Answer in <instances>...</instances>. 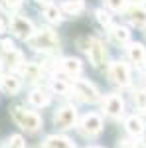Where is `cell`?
<instances>
[{
  "mask_svg": "<svg viewBox=\"0 0 146 148\" xmlns=\"http://www.w3.org/2000/svg\"><path fill=\"white\" fill-rule=\"evenodd\" d=\"M38 148H45V146H38Z\"/></svg>",
  "mask_w": 146,
  "mask_h": 148,
  "instance_id": "32",
  "label": "cell"
},
{
  "mask_svg": "<svg viewBox=\"0 0 146 148\" xmlns=\"http://www.w3.org/2000/svg\"><path fill=\"white\" fill-rule=\"evenodd\" d=\"M51 87H53V91H57V93H67L69 91V85L63 83L61 79H56L53 83H51Z\"/></svg>",
  "mask_w": 146,
  "mask_h": 148,
  "instance_id": "25",
  "label": "cell"
},
{
  "mask_svg": "<svg viewBox=\"0 0 146 148\" xmlns=\"http://www.w3.org/2000/svg\"><path fill=\"white\" fill-rule=\"evenodd\" d=\"M132 101H134V107L138 109V111L146 113V91H134Z\"/></svg>",
  "mask_w": 146,
  "mask_h": 148,
  "instance_id": "22",
  "label": "cell"
},
{
  "mask_svg": "<svg viewBox=\"0 0 146 148\" xmlns=\"http://www.w3.org/2000/svg\"><path fill=\"white\" fill-rule=\"evenodd\" d=\"M73 91H75V95H77L81 101H85V103H97L101 99L97 87H95L93 83H89V81H85V79H75L73 81Z\"/></svg>",
  "mask_w": 146,
  "mask_h": 148,
  "instance_id": "3",
  "label": "cell"
},
{
  "mask_svg": "<svg viewBox=\"0 0 146 148\" xmlns=\"http://www.w3.org/2000/svg\"><path fill=\"white\" fill-rule=\"evenodd\" d=\"M53 123H56L57 128H73L75 123H77V111H75V107H71V105H65V107H61L59 111L56 113L53 116Z\"/></svg>",
  "mask_w": 146,
  "mask_h": 148,
  "instance_id": "4",
  "label": "cell"
},
{
  "mask_svg": "<svg viewBox=\"0 0 146 148\" xmlns=\"http://www.w3.org/2000/svg\"><path fill=\"white\" fill-rule=\"evenodd\" d=\"M109 38H111L112 44L123 46V44H126V42L130 40V32H128L124 26H112L111 32H109Z\"/></svg>",
  "mask_w": 146,
  "mask_h": 148,
  "instance_id": "11",
  "label": "cell"
},
{
  "mask_svg": "<svg viewBox=\"0 0 146 148\" xmlns=\"http://www.w3.org/2000/svg\"><path fill=\"white\" fill-rule=\"evenodd\" d=\"M128 57L132 63H142L146 57V51H144V46L142 44H130L128 46Z\"/></svg>",
  "mask_w": 146,
  "mask_h": 148,
  "instance_id": "20",
  "label": "cell"
},
{
  "mask_svg": "<svg viewBox=\"0 0 146 148\" xmlns=\"http://www.w3.org/2000/svg\"><path fill=\"white\" fill-rule=\"evenodd\" d=\"M44 16L49 20V22H53V24H57V22H61V10L57 8V6H45V10H44Z\"/></svg>",
  "mask_w": 146,
  "mask_h": 148,
  "instance_id": "21",
  "label": "cell"
},
{
  "mask_svg": "<svg viewBox=\"0 0 146 148\" xmlns=\"http://www.w3.org/2000/svg\"><path fill=\"white\" fill-rule=\"evenodd\" d=\"M20 69H22V75H24V79H26V81H38V79H40L42 69H40L38 63H24Z\"/></svg>",
  "mask_w": 146,
  "mask_h": 148,
  "instance_id": "17",
  "label": "cell"
},
{
  "mask_svg": "<svg viewBox=\"0 0 146 148\" xmlns=\"http://www.w3.org/2000/svg\"><path fill=\"white\" fill-rule=\"evenodd\" d=\"M109 77L112 79V83L124 87L130 81V69L123 61H114V63H111V67H109Z\"/></svg>",
  "mask_w": 146,
  "mask_h": 148,
  "instance_id": "6",
  "label": "cell"
},
{
  "mask_svg": "<svg viewBox=\"0 0 146 148\" xmlns=\"http://www.w3.org/2000/svg\"><path fill=\"white\" fill-rule=\"evenodd\" d=\"M128 20H130V24H134V26H138V28L146 26V8L134 6L132 10L128 12Z\"/></svg>",
  "mask_w": 146,
  "mask_h": 148,
  "instance_id": "14",
  "label": "cell"
},
{
  "mask_svg": "<svg viewBox=\"0 0 146 148\" xmlns=\"http://www.w3.org/2000/svg\"><path fill=\"white\" fill-rule=\"evenodd\" d=\"M6 148H26V142H24V138L20 136V134H14V136L8 138Z\"/></svg>",
  "mask_w": 146,
  "mask_h": 148,
  "instance_id": "23",
  "label": "cell"
},
{
  "mask_svg": "<svg viewBox=\"0 0 146 148\" xmlns=\"http://www.w3.org/2000/svg\"><path fill=\"white\" fill-rule=\"evenodd\" d=\"M91 148H101V146H91Z\"/></svg>",
  "mask_w": 146,
  "mask_h": 148,
  "instance_id": "30",
  "label": "cell"
},
{
  "mask_svg": "<svg viewBox=\"0 0 146 148\" xmlns=\"http://www.w3.org/2000/svg\"><path fill=\"white\" fill-rule=\"evenodd\" d=\"M0 61L6 65V67H10L12 71H16V69H20L24 65V56L18 51V49H4L2 51V56H0Z\"/></svg>",
  "mask_w": 146,
  "mask_h": 148,
  "instance_id": "10",
  "label": "cell"
},
{
  "mask_svg": "<svg viewBox=\"0 0 146 148\" xmlns=\"http://www.w3.org/2000/svg\"><path fill=\"white\" fill-rule=\"evenodd\" d=\"M105 2H107V6L114 12L124 10V6H126V0H105Z\"/></svg>",
  "mask_w": 146,
  "mask_h": 148,
  "instance_id": "24",
  "label": "cell"
},
{
  "mask_svg": "<svg viewBox=\"0 0 146 148\" xmlns=\"http://www.w3.org/2000/svg\"><path fill=\"white\" fill-rule=\"evenodd\" d=\"M49 101H51V97L45 91H42V89H36V91L30 93V103H32L34 107H47Z\"/></svg>",
  "mask_w": 146,
  "mask_h": 148,
  "instance_id": "18",
  "label": "cell"
},
{
  "mask_svg": "<svg viewBox=\"0 0 146 148\" xmlns=\"http://www.w3.org/2000/svg\"><path fill=\"white\" fill-rule=\"evenodd\" d=\"M0 83H2V89L8 93V95H16V93L20 91V85H22L16 75H6Z\"/></svg>",
  "mask_w": 146,
  "mask_h": 148,
  "instance_id": "16",
  "label": "cell"
},
{
  "mask_svg": "<svg viewBox=\"0 0 146 148\" xmlns=\"http://www.w3.org/2000/svg\"><path fill=\"white\" fill-rule=\"evenodd\" d=\"M12 119L26 132H36V130L42 128V116L32 113V111H24L22 107H14L12 109Z\"/></svg>",
  "mask_w": 146,
  "mask_h": 148,
  "instance_id": "2",
  "label": "cell"
},
{
  "mask_svg": "<svg viewBox=\"0 0 146 148\" xmlns=\"http://www.w3.org/2000/svg\"><path fill=\"white\" fill-rule=\"evenodd\" d=\"M0 32H2V24H0Z\"/></svg>",
  "mask_w": 146,
  "mask_h": 148,
  "instance_id": "31",
  "label": "cell"
},
{
  "mask_svg": "<svg viewBox=\"0 0 146 148\" xmlns=\"http://www.w3.org/2000/svg\"><path fill=\"white\" fill-rule=\"evenodd\" d=\"M97 20L103 26H109L111 24V16H109V12H105V10H97Z\"/></svg>",
  "mask_w": 146,
  "mask_h": 148,
  "instance_id": "26",
  "label": "cell"
},
{
  "mask_svg": "<svg viewBox=\"0 0 146 148\" xmlns=\"http://www.w3.org/2000/svg\"><path fill=\"white\" fill-rule=\"evenodd\" d=\"M103 111L109 114V116H123L124 113V101L123 97H119V95H109L105 103H103Z\"/></svg>",
  "mask_w": 146,
  "mask_h": 148,
  "instance_id": "9",
  "label": "cell"
},
{
  "mask_svg": "<svg viewBox=\"0 0 146 148\" xmlns=\"http://www.w3.org/2000/svg\"><path fill=\"white\" fill-rule=\"evenodd\" d=\"M61 69L67 73V75H79L81 73V61L75 57H65L61 61Z\"/></svg>",
  "mask_w": 146,
  "mask_h": 148,
  "instance_id": "19",
  "label": "cell"
},
{
  "mask_svg": "<svg viewBox=\"0 0 146 148\" xmlns=\"http://www.w3.org/2000/svg\"><path fill=\"white\" fill-rule=\"evenodd\" d=\"M126 130L132 134V136H140L142 132H144V123H142V119H138V116H128L126 119Z\"/></svg>",
  "mask_w": 146,
  "mask_h": 148,
  "instance_id": "13",
  "label": "cell"
},
{
  "mask_svg": "<svg viewBox=\"0 0 146 148\" xmlns=\"http://www.w3.org/2000/svg\"><path fill=\"white\" fill-rule=\"evenodd\" d=\"M45 148H73V144H71V140L65 136H57V134H53V136H47L44 142Z\"/></svg>",
  "mask_w": 146,
  "mask_h": 148,
  "instance_id": "15",
  "label": "cell"
},
{
  "mask_svg": "<svg viewBox=\"0 0 146 148\" xmlns=\"http://www.w3.org/2000/svg\"><path fill=\"white\" fill-rule=\"evenodd\" d=\"M10 28H12V34L16 36V38H20V40H28L30 36L34 34L32 22L28 18H24V16H14L10 22Z\"/></svg>",
  "mask_w": 146,
  "mask_h": 148,
  "instance_id": "7",
  "label": "cell"
},
{
  "mask_svg": "<svg viewBox=\"0 0 146 148\" xmlns=\"http://www.w3.org/2000/svg\"><path fill=\"white\" fill-rule=\"evenodd\" d=\"M130 2H132V4H134V6H140V4H144L146 0H130Z\"/></svg>",
  "mask_w": 146,
  "mask_h": 148,
  "instance_id": "29",
  "label": "cell"
},
{
  "mask_svg": "<svg viewBox=\"0 0 146 148\" xmlns=\"http://www.w3.org/2000/svg\"><path fill=\"white\" fill-rule=\"evenodd\" d=\"M87 56H89L91 63L95 65V67H101L103 63L107 61V49L103 46L99 40H95V38H91V44L87 47Z\"/></svg>",
  "mask_w": 146,
  "mask_h": 148,
  "instance_id": "8",
  "label": "cell"
},
{
  "mask_svg": "<svg viewBox=\"0 0 146 148\" xmlns=\"http://www.w3.org/2000/svg\"><path fill=\"white\" fill-rule=\"evenodd\" d=\"M2 2H4L8 8H18V6L22 4V0H2Z\"/></svg>",
  "mask_w": 146,
  "mask_h": 148,
  "instance_id": "27",
  "label": "cell"
},
{
  "mask_svg": "<svg viewBox=\"0 0 146 148\" xmlns=\"http://www.w3.org/2000/svg\"><path fill=\"white\" fill-rule=\"evenodd\" d=\"M30 47H34L38 51H45V53H56L59 49V38L56 36V32H51L49 28H42L28 38Z\"/></svg>",
  "mask_w": 146,
  "mask_h": 148,
  "instance_id": "1",
  "label": "cell"
},
{
  "mask_svg": "<svg viewBox=\"0 0 146 148\" xmlns=\"http://www.w3.org/2000/svg\"><path fill=\"white\" fill-rule=\"evenodd\" d=\"M79 130H81L85 136H97V134L103 130L101 116H99V114H95V113L85 114V116L81 119V126H79Z\"/></svg>",
  "mask_w": 146,
  "mask_h": 148,
  "instance_id": "5",
  "label": "cell"
},
{
  "mask_svg": "<svg viewBox=\"0 0 146 148\" xmlns=\"http://www.w3.org/2000/svg\"><path fill=\"white\" fill-rule=\"evenodd\" d=\"M61 14H67V16H77L85 10V2L83 0H65L61 6H59Z\"/></svg>",
  "mask_w": 146,
  "mask_h": 148,
  "instance_id": "12",
  "label": "cell"
},
{
  "mask_svg": "<svg viewBox=\"0 0 146 148\" xmlns=\"http://www.w3.org/2000/svg\"><path fill=\"white\" fill-rule=\"evenodd\" d=\"M38 4H42V6H51V0H36Z\"/></svg>",
  "mask_w": 146,
  "mask_h": 148,
  "instance_id": "28",
  "label": "cell"
}]
</instances>
